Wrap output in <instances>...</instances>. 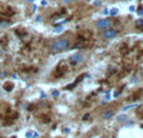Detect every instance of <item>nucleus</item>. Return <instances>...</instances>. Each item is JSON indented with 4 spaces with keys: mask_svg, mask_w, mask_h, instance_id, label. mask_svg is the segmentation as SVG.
I'll return each mask as SVG.
<instances>
[{
    "mask_svg": "<svg viewBox=\"0 0 143 138\" xmlns=\"http://www.w3.org/2000/svg\"><path fill=\"white\" fill-rule=\"evenodd\" d=\"M83 78H84V76H80V77H78L75 82H73V83H70V84H68V85L64 88V89H65V91H72L74 87H77V84H78V83H80V82H82V79H83Z\"/></svg>",
    "mask_w": 143,
    "mask_h": 138,
    "instance_id": "nucleus-5",
    "label": "nucleus"
},
{
    "mask_svg": "<svg viewBox=\"0 0 143 138\" xmlns=\"http://www.w3.org/2000/svg\"><path fill=\"white\" fill-rule=\"evenodd\" d=\"M0 95H1V91H0Z\"/></svg>",
    "mask_w": 143,
    "mask_h": 138,
    "instance_id": "nucleus-24",
    "label": "nucleus"
},
{
    "mask_svg": "<svg viewBox=\"0 0 143 138\" xmlns=\"http://www.w3.org/2000/svg\"><path fill=\"white\" fill-rule=\"evenodd\" d=\"M138 14H139V15H143V10H139V11H138Z\"/></svg>",
    "mask_w": 143,
    "mask_h": 138,
    "instance_id": "nucleus-22",
    "label": "nucleus"
},
{
    "mask_svg": "<svg viewBox=\"0 0 143 138\" xmlns=\"http://www.w3.org/2000/svg\"><path fill=\"white\" fill-rule=\"evenodd\" d=\"M35 20H37V21H42V16H40V15H38V16H37V19H35Z\"/></svg>",
    "mask_w": 143,
    "mask_h": 138,
    "instance_id": "nucleus-18",
    "label": "nucleus"
},
{
    "mask_svg": "<svg viewBox=\"0 0 143 138\" xmlns=\"http://www.w3.org/2000/svg\"><path fill=\"white\" fill-rule=\"evenodd\" d=\"M138 107V104H136V103H133V104H129V106H126V107H123V112H126V110H128V109H130V108H136Z\"/></svg>",
    "mask_w": 143,
    "mask_h": 138,
    "instance_id": "nucleus-9",
    "label": "nucleus"
},
{
    "mask_svg": "<svg viewBox=\"0 0 143 138\" xmlns=\"http://www.w3.org/2000/svg\"><path fill=\"white\" fill-rule=\"evenodd\" d=\"M88 118H89V114H86V116H83V121H88Z\"/></svg>",
    "mask_w": 143,
    "mask_h": 138,
    "instance_id": "nucleus-17",
    "label": "nucleus"
},
{
    "mask_svg": "<svg viewBox=\"0 0 143 138\" xmlns=\"http://www.w3.org/2000/svg\"><path fill=\"white\" fill-rule=\"evenodd\" d=\"M9 25H10L9 21H0V27L1 28H5V27H9Z\"/></svg>",
    "mask_w": 143,
    "mask_h": 138,
    "instance_id": "nucleus-11",
    "label": "nucleus"
},
{
    "mask_svg": "<svg viewBox=\"0 0 143 138\" xmlns=\"http://www.w3.org/2000/svg\"><path fill=\"white\" fill-rule=\"evenodd\" d=\"M3 88H4L6 92H11V91L14 89V83H13V82H5V83L3 84Z\"/></svg>",
    "mask_w": 143,
    "mask_h": 138,
    "instance_id": "nucleus-6",
    "label": "nucleus"
},
{
    "mask_svg": "<svg viewBox=\"0 0 143 138\" xmlns=\"http://www.w3.org/2000/svg\"><path fill=\"white\" fill-rule=\"evenodd\" d=\"M117 35H118V30H115V29H107L103 31V38H105V39H113Z\"/></svg>",
    "mask_w": 143,
    "mask_h": 138,
    "instance_id": "nucleus-4",
    "label": "nucleus"
},
{
    "mask_svg": "<svg viewBox=\"0 0 143 138\" xmlns=\"http://www.w3.org/2000/svg\"><path fill=\"white\" fill-rule=\"evenodd\" d=\"M63 31V28L62 27H58V28H55V33H62Z\"/></svg>",
    "mask_w": 143,
    "mask_h": 138,
    "instance_id": "nucleus-13",
    "label": "nucleus"
},
{
    "mask_svg": "<svg viewBox=\"0 0 143 138\" xmlns=\"http://www.w3.org/2000/svg\"><path fill=\"white\" fill-rule=\"evenodd\" d=\"M73 1H74V0H63V3H64V4H72Z\"/></svg>",
    "mask_w": 143,
    "mask_h": 138,
    "instance_id": "nucleus-14",
    "label": "nucleus"
},
{
    "mask_svg": "<svg viewBox=\"0 0 143 138\" xmlns=\"http://www.w3.org/2000/svg\"><path fill=\"white\" fill-rule=\"evenodd\" d=\"M141 128H142V129H143V124H142V126H141Z\"/></svg>",
    "mask_w": 143,
    "mask_h": 138,
    "instance_id": "nucleus-23",
    "label": "nucleus"
},
{
    "mask_svg": "<svg viewBox=\"0 0 143 138\" xmlns=\"http://www.w3.org/2000/svg\"><path fill=\"white\" fill-rule=\"evenodd\" d=\"M119 94H121V93H119L118 91H117V92H114V93H113V97H114V98H118V97H119Z\"/></svg>",
    "mask_w": 143,
    "mask_h": 138,
    "instance_id": "nucleus-15",
    "label": "nucleus"
},
{
    "mask_svg": "<svg viewBox=\"0 0 143 138\" xmlns=\"http://www.w3.org/2000/svg\"><path fill=\"white\" fill-rule=\"evenodd\" d=\"M136 25H137L138 28H142V25H143V19H138V20L136 21Z\"/></svg>",
    "mask_w": 143,
    "mask_h": 138,
    "instance_id": "nucleus-12",
    "label": "nucleus"
},
{
    "mask_svg": "<svg viewBox=\"0 0 143 138\" xmlns=\"http://www.w3.org/2000/svg\"><path fill=\"white\" fill-rule=\"evenodd\" d=\"M69 48V42L68 39H59L57 42H54V44L52 45V52L53 53H60L64 52Z\"/></svg>",
    "mask_w": 143,
    "mask_h": 138,
    "instance_id": "nucleus-1",
    "label": "nucleus"
},
{
    "mask_svg": "<svg viewBox=\"0 0 143 138\" xmlns=\"http://www.w3.org/2000/svg\"><path fill=\"white\" fill-rule=\"evenodd\" d=\"M6 76V73L5 72H3V73H0V77H5Z\"/></svg>",
    "mask_w": 143,
    "mask_h": 138,
    "instance_id": "nucleus-20",
    "label": "nucleus"
},
{
    "mask_svg": "<svg viewBox=\"0 0 143 138\" xmlns=\"http://www.w3.org/2000/svg\"><path fill=\"white\" fill-rule=\"evenodd\" d=\"M111 25H112V20H109V19H100L97 21V28L100 30H104V29L107 30L111 28Z\"/></svg>",
    "mask_w": 143,
    "mask_h": 138,
    "instance_id": "nucleus-2",
    "label": "nucleus"
},
{
    "mask_svg": "<svg viewBox=\"0 0 143 138\" xmlns=\"http://www.w3.org/2000/svg\"><path fill=\"white\" fill-rule=\"evenodd\" d=\"M117 121L118 122H124V121H127V116L126 114H121V116L117 117Z\"/></svg>",
    "mask_w": 143,
    "mask_h": 138,
    "instance_id": "nucleus-8",
    "label": "nucleus"
},
{
    "mask_svg": "<svg viewBox=\"0 0 143 138\" xmlns=\"http://www.w3.org/2000/svg\"><path fill=\"white\" fill-rule=\"evenodd\" d=\"M134 10H136L134 6H129V11H134Z\"/></svg>",
    "mask_w": 143,
    "mask_h": 138,
    "instance_id": "nucleus-19",
    "label": "nucleus"
},
{
    "mask_svg": "<svg viewBox=\"0 0 143 138\" xmlns=\"http://www.w3.org/2000/svg\"><path fill=\"white\" fill-rule=\"evenodd\" d=\"M142 29H143V25H142Z\"/></svg>",
    "mask_w": 143,
    "mask_h": 138,
    "instance_id": "nucleus-25",
    "label": "nucleus"
},
{
    "mask_svg": "<svg viewBox=\"0 0 143 138\" xmlns=\"http://www.w3.org/2000/svg\"><path fill=\"white\" fill-rule=\"evenodd\" d=\"M83 61H84V57H83L82 53H75V54H73L70 57V63L73 65L80 64V63H83Z\"/></svg>",
    "mask_w": 143,
    "mask_h": 138,
    "instance_id": "nucleus-3",
    "label": "nucleus"
},
{
    "mask_svg": "<svg viewBox=\"0 0 143 138\" xmlns=\"http://www.w3.org/2000/svg\"><path fill=\"white\" fill-rule=\"evenodd\" d=\"M58 95H59V92L58 91H54L53 92V97H58Z\"/></svg>",
    "mask_w": 143,
    "mask_h": 138,
    "instance_id": "nucleus-16",
    "label": "nucleus"
},
{
    "mask_svg": "<svg viewBox=\"0 0 143 138\" xmlns=\"http://www.w3.org/2000/svg\"><path fill=\"white\" fill-rule=\"evenodd\" d=\"M108 13H109V11H108V10H107V9H105V10H104V11H103V14H104V15H107V14H108Z\"/></svg>",
    "mask_w": 143,
    "mask_h": 138,
    "instance_id": "nucleus-21",
    "label": "nucleus"
},
{
    "mask_svg": "<svg viewBox=\"0 0 143 138\" xmlns=\"http://www.w3.org/2000/svg\"><path fill=\"white\" fill-rule=\"evenodd\" d=\"M113 116H114V112L109 109V110H107V112H104L102 117H103V119H105V121H107V119H111V118H112Z\"/></svg>",
    "mask_w": 143,
    "mask_h": 138,
    "instance_id": "nucleus-7",
    "label": "nucleus"
},
{
    "mask_svg": "<svg viewBox=\"0 0 143 138\" xmlns=\"http://www.w3.org/2000/svg\"><path fill=\"white\" fill-rule=\"evenodd\" d=\"M109 13H111V15H113V16H114V15H117V14L119 13V10H118L117 8H113V9H112V10H111Z\"/></svg>",
    "mask_w": 143,
    "mask_h": 138,
    "instance_id": "nucleus-10",
    "label": "nucleus"
}]
</instances>
